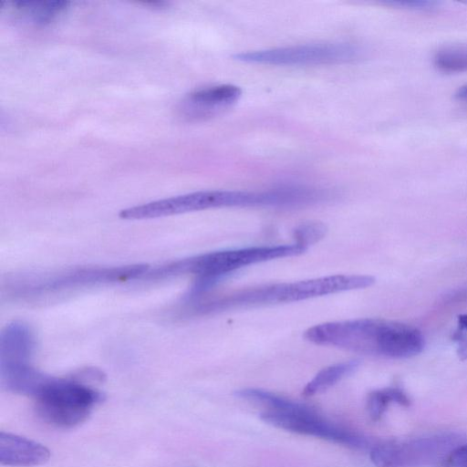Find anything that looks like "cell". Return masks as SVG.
<instances>
[{"mask_svg":"<svg viewBox=\"0 0 467 467\" xmlns=\"http://www.w3.org/2000/svg\"><path fill=\"white\" fill-rule=\"evenodd\" d=\"M304 337L316 345L391 358L413 357L424 348L417 328L379 318L326 322L309 327Z\"/></svg>","mask_w":467,"mask_h":467,"instance_id":"1","label":"cell"},{"mask_svg":"<svg viewBox=\"0 0 467 467\" xmlns=\"http://www.w3.org/2000/svg\"><path fill=\"white\" fill-rule=\"evenodd\" d=\"M374 277L364 275H333L289 283H276L234 291L195 302L192 311L210 314L265 305L291 303L370 286Z\"/></svg>","mask_w":467,"mask_h":467,"instance_id":"2","label":"cell"},{"mask_svg":"<svg viewBox=\"0 0 467 467\" xmlns=\"http://www.w3.org/2000/svg\"><path fill=\"white\" fill-rule=\"evenodd\" d=\"M307 247L297 243L214 251L183 258L149 272L143 278L160 280L182 275L196 276L188 299L200 297L225 275L250 265L301 254Z\"/></svg>","mask_w":467,"mask_h":467,"instance_id":"3","label":"cell"},{"mask_svg":"<svg viewBox=\"0 0 467 467\" xmlns=\"http://www.w3.org/2000/svg\"><path fill=\"white\" fill-rule=\"evenodd\" d=\"M149 270L150 266L144 264L74 268L20 280L15 291L20 296H38L84 286L140 279Z\"/></svg>","mask_w":467,"mask_h":467,"instance_id":"4","label":"cell"},{"mask_svg":"<svg viewBox=\"0 0 467 467\" xmlns=\"http://www.w3.org/2000/svg\"><path fill=\"white\" fill-rule=\"evenodd\" d=\"M360 49L355 45L330 42L241 52L233 57L251 64L309 66L353 61L360 57Z\"/></svg>","mask_w":467,"mask_h":467,"instance_id":"5","label":"cell"},{"mask_svg":"<svg viewBox=\"0 0 467 467\" xmlns=\"http://www.w3.org/2000/svg\"><path fill=\"white\" fill-rule=\"evenodd\" d=\"M265 423L288 431L314 436L351 448H363L366 440L341 426L327 421L310 409L300 412L267 410L260 414Z\"/></svg>","mask_w":467,"mask_h":467,"instance_id":"6","label":"cell"},{"mask_svg":"<svg viewBox=\"0 0 467 467\" xmlns=\"http://www.w3.org/2000/svg\"><path fill=\"white\" fill-rule=\"evenodd\" d=\"M242 89L223 84L195 90L182 101V111L191 119H205L231 109L241 98Z\"/></svg>","mask_w":467,"mask_h":467,"instance_id":"7","label":"cell"},{"mask_svg":"<svg viewBox=\"0 0 467 467\" xmlns=\"http://www.w3.org/2000/svg\"><path fill=\"white\" fill-rule=\"evenodd\" d=\"M36 399V401L91 409L101 402L104 396L78 380L49 377Z\"/></svg>","mask_w":467,"mask_h":467,"instance_id":"8","label":"cell"},{"mask_svg":"<svg viewBox=\"0 0 467 467\" xmlns=\"http://www.w3.org/2000/svg\"><path fill=\"white\" fill-rule=\"evenodd\" d=\"M50 458L49 450L26 438L0 432V463L14 467H32L46 463Z\"/></svg>","mask_w":467,"mask_h":467,"instance_id":"9","label":"cell"},{"mask_svg":"<svg viewBox=\"0 0 467 467\" xmlns=\"http://www.w3.org/2000/svg\"><path fill=\"white\" fill-rule=\"evenodd\" d=\"M35 345L27 324L14 321L6 325L0 334V367L29 364Z\"/></svg>","mask_w":467,"mask_h":467,"instance_id":"10","label":"cell"},{"mask_svg":"<svg viewBox=\"0 0 467 467\" xmlns=\"http://www.w3.org/2000/svg\"><path fill=\"white\" fill-rule=\"evenodd\" d=\"M36 409L44 421L62 428H71L84 422L91 411L89 408L44 401H36Z\"/></svg>","mask_w":467,"mask_h":467,"instance_id":"11","label":"cell"},{"mask_svg":"<svg viewBox=\"0 0 467 467\" xmlns=\"http://www.w3.org/2000/svg\"><path fill=\"white\" fill-rule=\"evenodd\" d=\"M65 1H16L12 3L15 14L35 24L53 21L67 6Z\"/></svg>","mask_w":467,"mask_h":467,"instance_id":"12","label":"cell"},{"mask_svg":"<svg viewBox=\"0 0 467 467\" xmlns=\"http://www.w3.org/2000/svg\"><path fill=\"white\" fill-rule=\"evenodd\" d=\"M358 365V360H350L324 368L305 386L303 395L311 397L327 390L343 378L354 372Z\"/></svg>","mask_w":467,"mask_h":467,"instance_id":"13","label":"cell"},{"mask_svg":"<svg viewBox=\"0 0 467 467\" xmlns=\"http://www.w3.org/2000/svg\"><path fill=\"white\" fill-rule=\"evenodd\" d=\"M235 395L243 400L260 403L268 407L269 410L282 412H300L310 410L308 406L289 400L274 393L259 389H242L235 392Z\"/></svg>","mask_w":467,"mask_h":467,"instance_id":"14","label":"cell"},{"mask_svg":"<svg viewBox=\"0 0 467 467\" xmlns=\"http://www.w3.org/2000/svg\"><path fill=\"white\" fill-rule=\"evenodd\" d=\"M391 403L407 407L410 405V399L399 388L389 387L370 392L367 399V410L369 417L373 420H379Z\"/></svg>","mask_w":467,"mask_h":467,"instance_id":"15","label":"cell"},{"mask_svg":"<svg viewBox=\"0 0 467 467\" xmlns=\"http://www.w3.org/2000/svg\"><path fill=\"white\" fill-rule=\"evenodd\" d=\"M434 67L444 73L467 71V46L452 45L439 48L433 55Z\"/></svg>","mask_w":467,"mask_h":467,"instance_id":"16","label":"cell"},{"mask_svg":"<svg viewBox=\"0 0 467 467\" xmlns=\"http://www.w3.org/2000/svg\"><path fill=\"white\" fill-rule=\"evenodd\" d=\"M327 232L326 226L321 223H306L295 230L296 243L308 247L322 239Z\"/></svg>","mask_w":467,"mask_h":467,"instance_id":"17","label":"cell"},{"mask_svg":"<svg viewBox=\"0 0 467 467\" xmlns=\"http://www.w3.org/2000/svg\"><path fill=\"white\" fill-rule=\"evenodd\" d=\"M395 5L415 10H432L438 4L429 0H405L395 2Z\"/></svg>","mask_w":467,"mask_h":467,"instance_id":"18","label":"cell"},{"mask_svg":"<svg viewBox=\"0 0 467 467\" xmlns=\"http://www.w3.org/2000/svg\"><path fill=\"white\" fill-rule=\"evenodd\" d=\"M451 467H467V445L453 451L448 460Z\"/></svg>","mask_w":467,"mask_h":467,"instance_id":"19","label":"cell"},{"mask_svg":"<svg viewBox=\"0 0 467 467\" xmlns=\"http://www.w3.org/2000/svg\"><path fill=\"white\" fill-rule=\"evenodd\" d=\"M454 340L458 345V355L462 359L467 358V333L466 330L462 329L457 331L453 336Z\"/></svg>","mask_w":467,"mask_h":467,"instance_id":"20","label":"cell"},{"mask_svg":"<svg viewBox=\"0 0 467 467\" xmlns=\"http://www.w3.org/2000/svg\"><path fill=\"white\" fill-rule=\"evenodd\" d=\"M455 98L462 103L467 104V84H464L456 90Z\"/></svg>","mask_w":467,"mask_h":467,"instance_id":"21","label":"cell"},{"mask_svg":"<svg viewBox=\"0 0 467 467\" xmlns=\"http://www.w3.org/2000/svg\"><path fill=\"white\" fill-rule=\"evenodd\" d=\"M459 327L467 331V314L459 317Z\"/></svg>","mask_w":467,"mask_h":467,"instance_id":"22","label":"cell"},{"mask_svg":"<svg viewBox=\"0 0 467 467\" xmlns=\"http://www.w3.org/2000/svg\"><path fill=\"white\" fill-rule=\"evenodd\" d=\"M209 199H210V209H212L211 191H209Z\"/></svg>","mask_w":467,"mask_h":467,"instance_id":"23","label":"cell"}]
</instances>
